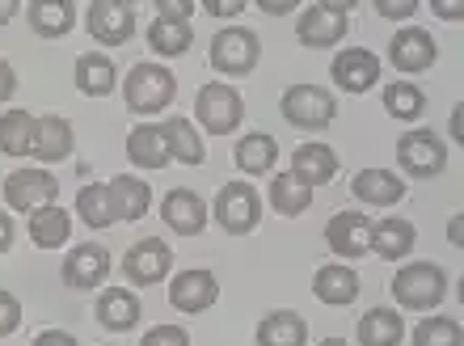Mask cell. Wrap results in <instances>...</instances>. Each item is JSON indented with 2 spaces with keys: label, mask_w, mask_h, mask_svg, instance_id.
Instances as JSON below:
<instances>
[{
  "label": "cell",
  "mask_w": 464,
  "mask_h": 346,
  "mask_svg": "<svg viewBox=\"0 0 464 346\" xmlns=\"http://www.w3.org/2000/svg\"><path fill=\"white\" fill-rule=\"evenodd\" d=\"M122 98L135 114H157L178 98V76L160 63H135L122 81Z\"/></svg>",
  "instance_id": "1"
},
{
  "label": "cell",
  "mask_w": 464,
  "mask_h": 346,
  "mask_svg": "<svg viewBox=\"0 0 464 346\" xmlns=\"http://www.w3.org/2000/svg\"><path fill=\"white\" fill-rule=\"evenodd\" d=\"M448 296V274L435 266V262H410L405 271H397L392 279V300L401 309H435L440 300Z\"/></svg>",
  "instance_id": "2"
},
{
  "label": "cell",
  "mask_w": 464,
  "mask_h": 346,
  "mask_svg": "<svg viewBox=\"0 0 464 346\" xmlns=\"http://www.w3.org/2000/svg\"><path fill=\"white\" fill-rule=\"evenodd\" d=\"M195 119L208 127L211 136H228V131H237V123L245 119V101H241V93H237L232 85H224V81H211V85L198 89Z\"/></svg>",
  "instance_id": "3"
},
{
  "label": "cell",
  "mask_w": 464,
  "mask_h": 346,
  "mask_svg": "<svg viewBox=\"0 0 464 346\" xmlns=\"http://www.w3.org/2000/svg\"><path fill=\"white\" fill-rule=\"evenodd\" d=\"M283 119L292 127H304V131H321V127L334 123V114H338V106H334V93L321 85H292L287 93H283L279 101Z\"/></svg>",
  "instance_id": "4"
},
{
  "label": "cell",
  "mask_w": 464,
  "mask_h": 346,
  "mask_svg": "<svg viewBox=\"0 0 464 346\" xmlns=\"http://www.w3.org/2000/svg\"><path fill=\"white\" fill-rule=\"evenodd\" d=\"M55 195H60V182L47 169H13L5 178V203L13 211H30L34 216V211L51 207Z\"/></svg>",
  "instance_id": "5"
},
{
  "label": "cell",
  "mask_w": 464,
  "mask_h": 346,
  "mask_svg": "<svg viewBox=\"0 0 464 346\" xmlns=\"http://www.w3.org/2000/svg\"><path fill=\"white\" fill-rule=\"evenodd\" d=\"M211 68L224 76L254 72L257 68V34L254 30H241V25L220 30V34L211 38Z\"/></svg>",
  "instance_id": "6"
},
{
  "label": "cell",
  "mask_w": 464,
  "mask_h": 346,
  "mask_svg": "<svg viewBox=\"0 0 464 346\" xmlns=\"http://www.w3.org/2000/svg\"><path fill=\"white\" fill-rule=\"evenodd\" d=\"M85 25L102 47H122L135 34V5H127V0H93Z\"/></svg>",
  "instance_id": "7"
},
{
  "label": "cell",
  "mask_w": 464,
  "mask_h": 346,
  "mask_svg": "<svg viewBox=\"0 0 464 346\" xmlns=\"http://www.w3.org/2000/svg\"><path fill=\"white\" fill-rule=\"evenodd\" d=\"M257 216H262V211H257V195L249 182H228L220 195H216V220H220L224 233H232V236L254 233Z\"/></svg>",
  "instance_id": "8"
},
{
  "label": "cell",
  "mask_w": 464,
  "mask_h": 346,
  "mask_svg": "<svg viewBox=\"0 0 464 346\" xmlns=\"http://www.w3.org/2000/svg\"><path fill=\"white\" fill-rule=\"evenodd\" d=\"M397 161L410 178H435V173L448 165V149L440 144L435 131H410L397 144Z\"/></svg>",
  "instance_id": "9"
},
{
  "label": "cell",
  "mask_w": 464,
  "mask_h": 346,
  "mask_svg": "<svg viewBox=\"0 0 464 346\" xmlns=\"http://www.w3.org/2000/svg\"><path fill=\"white\" fill-rule=\"evenodd\" d=\"M389 60L397 72H427L430 63L440 60V47H435V38H430L427 30L410 25V30H397V34H392Z\"/></svg>",
  "instance_id": "10"
},
{
  "label": "cell",
  "mask_w": 464,
  "mask_h": 346,
  "mask_svg": "<svg viewBox=\"0 0 464 346\" xmlns=\"http://www.w3.org/2000/svg\"><path fill=\"white\" fill-rule=\"evenodd\" d=\"M169 266H173V249L165 245V241H157V236L131 245L127 258H122V271H127L131 284H160V279L169 274Z\"/></svg>",
  "instance_id": "11"
},
{
  "label": "cell",
  "mask_w": 464,
  "mask_h": 346,
  "mask_svg": "<svg viewBox=\"0 0 464 346\" xmlns=\"http://www.w3.org/2000/svg\"><path fill=\"white\" fill-rule=\"evenodd\" d=\"M160 220L169 224L173 233L198 236L203 228H208V203H203L195 190L178 186V190H169V195H165V203H160Z\"/></svg>",
  "instance_id": "12"
},
{
  "label": "cell",
  "mask_w": 464,
  "mask_h": 346,
  "mask_svg": "<svg viewBox=\"0 0 464 346\" xmlns=\"http://www.w3.org/2000/svg\"><path fill=\"white\" fill-rule=\"evenodd\" d=\"M346 5H313L300 17V43L304 47H334L346 34Z\"/></svg>",
  "instance_id": "13"
},
{
  "label": "cell",
  "mask_w": 464,
  "mask_h": 346,
  "mask_svg": "<svg viewBox=\"0 0 464 346\" xmlns=\"http://www.w3.org/2000/svg\"><path fill=\"white\" fill-rule=\"evenodd\" d=\"M325 241L330 249H338L343 258H363L372 249V220L359 216V211H338L330 224H325Z\"/></svg>",
  "instance_id": "14"
},
{
  "label": "cell",
  "mask_w": 464,
  "mask_h": 346,
  "mask_svg": "<svg viewBox=\"0 0 464 346\" xmlns=\"http://www.w3.org/2000/svg\"><path fill=\"white\" fill-rule=\"evenodd\" d=\"M216 296H220V284L211 271H182L169 284V304L178 312H203L216 304Z\"/></svg>",
  "instance_id": "15"
},
{
  "label": "cell",
  "mask_w": 464,
  "mask_h": 346,
  "mask_svg": "<svg viewBox=\"0 0 464 346\" xmlns=\"http://www.w3.org/2000/svg\"><path fill=\"white\" fill-rule=\"evenodd\" d=\"M334 81H338L346 93H367V89L380 81V60L363 47L338 51V60H334Z\"/></svg>",
  "instance_id": "16"
},
{
  "label": "cell",
  "mask_w": 464,
  "mask_h": 346,
  "mask_svg": "<svg viewBox=\"0 0 464 346\" xmlns=\"http://www.w3.org/2000/svg\"><path fill=\"white\" fill-rule=\"evenodd\" d=\"M351 190H354V198H359V203H372V207H392V203H401V198H405V182L397 178V173H389V169L354 173Z\"/></svg>",
  "instance_id": "17"
},
{
  "label": "cell",
  "mask_w": 464,
  "mask_h": 346,
  "mask_svg": "<svg viewBox=\"0 0 464 346\" xmlns=\"http://www.w3.org/2000/svg\"><path fill=\"white\" fill-rule=\"evenodd\" d=\"M313 296L321 300V304H334V309H343V304H354V296H359V274L351 271V266H321L317 274H313Z\"/></svg>",
  "instance_id": "18"
},
{
  "label": "cell",
  "mask_w": 464,
  "mask_h": 346,
  "mask_svg": "<svg viewBox=\"0 0 464 346\" xmlns=\"http://www.w3.org/2000/svg\"><path fill=\"white\" fill-rule=\"evenodd\" d=\"M106 274H111V254L102 245H81L63 262V279L72 287H98Z\"/></svg>",
  "instance_id": "19"
},
{
  "label": "cell",
  "mask_w": 464,
  "mask_h": 346,
  "mask_svg": "<svg viewBox=\"0 0 464 346\" xmlns=\"http://www.w3.org/2000/svg\"><path fill=\"white\" fill-rule=\"evenodd\" d=\"M292 173L300 182L313 190V186H325L338 173V152L330 144H304V149H295L292 157Z\"/></svg>",
  "instance_id": "20"
},
{
  "label": "cell",
  "mask_w": 464,
  "mask_h": 346,
  "mask_svg": "<svg viewBox=\"0 0 464 346\" xmlns=\"http://www.w3.org/2000/svg\"><path fill=\"white\" fill-rule=\"evenodd\" d=\"M114 85H119V72H114L111 55L89 51V55L76 60V89H81L85 98H106V93H114Z\"/></svg>",
  "instance_id": "21"
},
{
  "label": "cell",
  "mask_w": 464,
  "mask_h": 346,
  "mask_svg": "<svg viewBox=\"0 0 464 346\" xmlns=\"http://www.w3.org/2000/svg\"><path fill=\"white\" fill-rule=\"evenodd\" d=\"M38 161H63L72 152V127L60 114H47V119H34V144H30Z\"/></svg>",
  "instance_id": "22"
},
{
  "label": "cell",
  "mask_w": 464,
  "mask_h": 346,
  "mask_svg": "<svg viewBox=\"0 0 464 346\" xmlns=\"http://www.w3.org/2000/svg\"><path fill=\"white\" fill-rule=\"evenodd\" d=\"M106 190H111V203H114V216H119V220H140V216H148V207H152V190H148V182L131 178V173L114 178Z\"/></svg>",
  "instance_id": "23"
},
{
  "label": "cell",
  "mask_w": 464,
  "mask_h": 346,
  "mask_svg": "<svg viewBox=\"0 0 464 346\" xmlns=\"http://www.w3.org/2000/svg\"><path fill=\"white\" fill-rule=\"evenodd\" d=\"M127 157H131L140 169H160L169 165V144H165V131L160 127H131L127 136Z\"/></svg>",
  "instance_id": "24"
},
{
  "label": "cell",
  "mask_w": 464,
  "mask_h": 346,
  "mask_svg": "<svg viewBox=\"0 0 464 346\" xmlns=\"http://www.w3.org/2000/svg\"><path fill=\"white\" fill-rule=\"evenodd\" d=\"M25 13H30L34 34H43V38H60V34H68V30L76 25L72 0H34Z\"/></svg>",
  "instance_id": "25"
},
{
  "label": "cell",
  "mask_w": 464,
  "mask_h": 346,
  "mask_svg": "<svg viewBox=\"0 0 464 346\" xmlns=\"http://www.w3.org/2000/svg\"><path fill=\"white\" fill-rule=\"evenodd\" d=\"M98 322L106 325V330H114V334L131 330V325L140 322V300H135L127 287H111V292H102V300H98Z\"/></svg>",
  "instance_id": "26"
},
{
  "label": "cell",
  "mask_w": 464,
  "mask_h": 346,
  "mask_svg": "<svg viewBox=\"0 0 464 346\" xmlns=\"http://www.w3.org/2000/svg\"><path fill=\"white\" fill-rule=\"evenodd\" d=\"M308 342V325L295 312H270L257 325V346H304Z\"/></svg>",
  "instance_id": "27"
},
{
  "label": "cell",
  "mask_w": 464,
  "mask_h": 346,
  "mask_svg": "<svg viewBox=\"0 0 464 346\" xmlns=\"http://www.w3.org/2000/svg\"><path fill=\"white\" fill-rule=\"evenodd\" d=\"M68 233H72V220H68V211L55 207V203L30 216V241H34L38 249H60V245H68Z\"/></svg>",
  "instance_id": "28"
},
{
  "label": "cell",
  "mask_w": 464,
  "mask_h": 346,
  "mask_svg": "<svg viewBox=\"0 0 464 346\" xmlns=\"http://www.w3.org/2000/svg\"><path fill=\"white\" fill-rule=\"evenodd\" d=\"M232 161H237V169L241 173H270L275 169V161H279V144H275V136L254 131V136H245L241 144H237Z\"/></svg>",
  "instance_id": "29"
},
{
  "label": "cell",
  "mask_w": 464,
  "mask_h": 346,
  "mask_svg": "<svg viewBox=\"0 0 464 346\" xmlns=\"http://www.w3.org/2000/svg\"><path fill=\"white\" fill-rule=\"evenodd\" d=\"M401 334L405 325L392 309H372L367 317H359V346H397Z\"/></svg>",
  "instance_id": "30"
},
{
  "label": "cell",
  "mask_w": 464,
  "mask_h": 346,
  "mask_svg": "<svg viewBox=\"0 0 464 346\" xmlns=\"http://www.w3.org/2000/svg\"><path fill=\"white\" fill-rule=\"evenodd\" d=\"M372 245H376L380 258H405L410 249H414V224L410 220H380L376 228H372Z\"/></svg>",
  "instance_id": "31"
},
{
  "label": "cell",
  "mask_w": 464,
  "mask_h": 346,
  "mask_svg": "<svg viewBox=\"0 0 464 346\" xmlns=\"http://www.w3.org/2000/svg\"><path fill=\"white\" fill-rule=\"evenodd\" d=\"M160 131H165V144H169V157H178L182 165H203L208 149H203V139L195 136L190 119H169Z\"/></svg>",
  "instance_id": "32"
},
{
  "label": "cell",
  "mask_w": 464,
  "mask_h": 346,
  "mask_svg": "<svg viewBox=\"0 0 464 346\" xmlns=\"http://www.w3.org/2000/svg\"><path fill=\"white\" fill-rule=\"evenodd\" d=\"M308 203H313V190H308L295 173H279V178L270 182V207L279 211V216H300Z\"/></svg>",
  "instance_id": "33"
},
{
  "label": "cell",
  "mask_w": 464,
  "mask_h": 346,
  "mask_svg": "<svg viewBox=\"0 0 464 346\" xmlns=\"http://www.w3.org/2000/svg\"><path fill=\"white\" fill-rule=\"evenodd\" d=\"M190 43H195L190 22H169V17H157V22L148 25V47L157 51V55H182Z\"/></svg>",
  "instance_id": "34"
},
{
  "label": "cell",
  "mask_w": 464,
  "mask_h": 346,
  "mask_svg": "<svg viewBox=\"0 0 464 346\" xmlns=\"http://www.w3.org/2000/svg\"><path fill=\"white\" fill-rule=\"evenodd\" d=\"M30 144H34V114L25 111L0 114V152L22 157V152H30Z\"/></svg>",
  "instance_id": "35"
},
{
  "label": "cell",
  "mask_w": 464,
  "mask_h": 346,
  "mask_svg": "<svg viewBox=\"0 0 464 346\" xmlns=\"http://www.w3.org/2000/svg\"><path fill=\"white\" fill-rule=\"evenodd\" d=\"M76 216H85L89 228H106V224L119 220V216H114V203H111V190L102 182L85 186V190L76 195Z\"/></svg>",
  "instance_id": "36"
},
{
  "label": "cell",
  "mask_w": 464,
  "mask_h": 346,
  "mask_svg": "<svg viewBox=\"0 0 464 346\" xmlns=\"http://www.w3.org/2000/svg\"><path fill=\"white\" fill-rule=\"evenodd\" d=\"M422 106H427V98H422V89L410 85V81H392V85L384 89V111H389L392 119L414 123L418 114H422Z\"/></svg>",
  "instance_id": "37"
},
{
  "label": "cell",
  "mask_w": 464,
  "mask_h": 346,
  "mask_svg": "<svg viewBox=\"0 0 464 346\" xmlns=\"http://www.w3.org/2000/svg\"><path fill=\"white\" fill-rule=\"evenodd\" d=\"M414 346H460V325L452 317H427L414 330Z\"/></svg>",
  "instance_id": "38"
},
{
  "label": "cell",
  "mask_w": 464,
  "mask_h": 346,
  "mask_svg": "<svg viewBox=\"0 0 464 346\" xmlns=\"http://www.w3.org/2000/svg\"><path fill=\"white\" fill-rule=\"evenodd\" d=\"M140 346H190V334H186L182 325H152Z\"/></svg>",
  "instance_id": "39"
},
{
  "label": "cell",
  "mask_w": 464,
  "mask_h": 346,
  "mask_svg": "<svg viewBox=\"0 0 464 346\" xmlns=\"http://www.w3.org/2000/svg\"><path fill=\"white\" fill-rule=\"evenodd\" d=\"M17 325H22V304L13 292H0V338L17 334Z\"/></svg>",
  "instance_id": "40"
},
{
  "label": "cell",
  "mask_w": 464,
  "mask_h": 346,
  "mask_svg": "<svg viewBox=\"0 0 464 346\" xmlns=\"http://www.w3.org/2000/svg\"><path fill=\"white\" fill-rule=\"evenodd\" d=\"M157 13L169 17V22H186V17L195 13V5H190V0H157Z\"/></svg>",
  "instance_id": "41"
},
{
  "label": "cell",
  "mask_w": 464,
  "mask_h": 346,
  "mask_svg": "<svg viewBox=\"0 0 464 346\" xmlns=\"http://www.w3.org/2000/svg\"><path fill=\"white\" fill-rule=\"evenodd\" d=\"M13 89H17V72H13L9 60H0V101H9Z\"/></svg>",
  "instance_id": "42"
},
{
  "label": "cell",
  "mask_w": 464,
  "mask_h": 346,
  "mask_svg": "<svg viewBox=\"0 0 464 346\" xmlns=\"http://www.w3.org/2000/svg\"><path fill=\"white\" fill-rule=\"evenodd\" d=\"M376 9L384 13V17H410L418 5H414V0H405V5H397V0H376Z\"/></svg>",
  "instance_id": "43"
},
{
  "label": "cell",
  "mask_w": 464,
  "mask_h": 346,
  "mask_svg": "<svg viewBox=\"0 0 464 346\" xmlns=\"http://www.w3.org/2000/svg\"><path fill=\"white\" fill-rule=\"evenodd\" d=\"M34 346H76V338L63 334V330H43V334L34 338Z\"/></svg>",
  "instance_id": "44"
},
{
  "label": "cell",
  "mask_w": 464,
  "mask_h": 346,
  "mask_svg": "<svg viewBox=\"0 0 464 346\" xmlns=\"http://www.w3.org/2000/svg\"><path fill=\"white\" fill-rule=\"evenodd\" d=\"M203 9L216 13V17H232V13H241V0H208Z\"/></svg>",
  "instance_id": "45"
},
{
  "label": "cell",
  "mask_w": 464,
  "mask_h": 346,
  "mask_svg": "<svg viewBox=\"0 0 464 346\" xmlns=\"http://www.w3.org/2000/svg\"><path fill=\"white\" fill-rule=\"evenodd\" d=\"M9 245H13V220L5 216V211H0V254H5Z\"/></svg>",
  "instance_id": "46"
},
{
  "label": "cell",
  "mask_w": 464,
  "mask_h": 346,
  "mask_svg": "<svg viewBox=\"0 0 464 346\" xmlns=\"http://www.w3.org/2000/svg\"><path fill=\"white\" fill-rule=\"evenodd\" d=\"M435 13L448 17V22H456V17H460V5H435Z\"/></svg>",
  "instance_id": "47"
},
{
  "label": "cell",
  "mask_w": 464,
  "mask_h": 346,
  "mask_svg": "<svg viewBox=\"0 0 464 346\" xmlns=\"http://www.w3.org/2000/svg\"><path fill=\"white\" fill-rule=\"evenodd\" d=\"M13 13H17V5H13V0H5V5H0V25H5V22H9V17H13Z\"/></svg>",
  "instance_id": "48"
},
{
  "label": "cell",
  "mask_w": 464,
  "mask_h": 346,
  "mask_svg": "<svg viewBox=\"0 0 464 346\" xmlns=\"http://www.w3.org/2000/svg\"><path fill=\"white\" fill-rule=\"evenodd\" d=\"M448 236H452L456 245H460V241H464V224H460V220H452V228H448Z\"/></svg>",
  "instance_id": "49"
},
{
  "label": "cell",
  "mask_w": 464,
  "mask_h": 346,
  "mask_svg": "<svg viewBox=\"0 0 464 346\" xmlns=\"http://www.w3.org/2000/svg\"><path fill=\"white\" fill-rule=\"evenodd\" d=\"M262 9H266V13H292L295 5H270V0H262Z\"/></svg>",
  "instance_id": "50"
},
{
  "label": "cell",
  "mask_w": 464,
  "mask_h": 346,
  "mask_svg": "<svg viewBox=\"0 0 464 346\" xmlns=\"http://www.w3.org/2000/svg\"><path fill=\"white\" fill-rule=\"evenodd\" d=\"M321 346H346V342H343V338H325V342H321Z\"/></svg>",
  "instance_id": "51"
}]
</instances>
